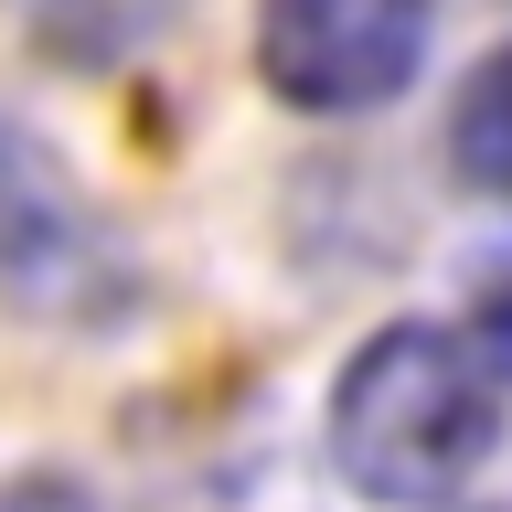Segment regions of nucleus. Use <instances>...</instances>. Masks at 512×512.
<instances>
[{
	"instance_id": "nucleus-4",
	"label": "nucleus",
	"mask_w": 512,
	"mask_h": 512,
	"mask_svg": "<svg viewBox=\"0 0 512 512\" xmlns=\"http://www.w3.org/2000/svg\"><path fill=\"white\" fill-rule=\"evenodd\" d=\"M448 160H459L470 192L512 203V43L470 64V86H459V107H448Z\"/></svg>"
},
{
	"instance_id": "nucleus-6",
	"label": "nucleus",
	"mask_w": 512,
	"mask_h": 512,
	"mask_svg": "<svg viewBox=\"0 0 512 512\" xmlns=\"http://www.w3.org/2000/svg\"><path fill=\"white\" fill-rule=\"evenodd\" d=\"M0 512H107V502L64 470H22V480H0Z\"/></svg>"
},
{
	"instance_id": "nucleus-3",
	"label": "nucleus",
	"mask_w": 512,
	"mask_h": 512,
	"mask_svg": "<svg viewBox=\"0 0 512 512\" xmlns=\"http://www.w3.org/2000/svg\"><path fill=\"white\" fill-rule=\"evenodd\" d=\"M438 0H256V86L288 118H374L427 75Z\"/></svg>"
},
{
	"instance_id": "nucleus-5",
	"label": "nucleus",
	"mask_w": 512,
	"mask_h": 512,
	"mask_svg": "<svg viewBox=\"0 0 512 512\" xmlns=\"http://www.w3.org/2000/svg\"><path fill=\"white\" fill-rule=\"evenodd\" d=\"M470 342H480V363H491V374H512V267H491V278H480Z\"/></svg>"
},
{
	"instance_id": "nucleus-1",
	"label": "nucleus",
	"mask_w": 512,
	"mask_h": 512,
	"mask_svg": "<svg viewBox=\"0 0 512 512\" xmlns=\"http://www.w3.org/2000/svg\"><path fill=\"white\" fill-rule=\"evenodd\" d=\"M331 470L384 512L459 502L491 448H502V374L480 363L470 331L448 320H384L352 342V363L331 374V416H320Z\"/></svg>"
},
{
	"instance_id": "nucleus-2",
	"label": "nucleus",
	"mask_w": 512,
	"mask_h": 512,
	"mask_svg": "<svg viewBox=\"0 0 512 512\" xmlns=\"http://www.w3.org/2000/svg\"><path fill=\"white\" fill-rule=\"evenodd\" d=\"M0 288L32 320H64V331H107L139 299L118 224L86 203L64 150L32 139L22 118H0Z\"/></svg>"
}]
</instances>
